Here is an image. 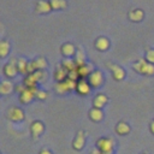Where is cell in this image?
<instances>
[{
  "label": "cell",
  "mask_w": 154,
  "mask_h": 154,
  "mask_svg": "<svg viewBox=\"0 0 154 154\" xmlns=\"http://www.w3.org/2000/svg\"><path fill=\"white\" fill-rule=\"evenodd\" d=\"M61 53L65 55V57H71L73 53H76V48L73 47V45L71 43H64L61 46Z\"/></svg>",
  "instance_id": "7c38bea8"
},
{
  "label": "cell",
  "mask_w": 154,
  "mask_h": 154,
  "mask_svg": "<svg viewBox=\"0 0 154 154\" xmlns=\"http://www.w3.org/2000/svg\"><path fill=\"white\" fill-rule=\"evenodd\" d=\"M146 60L150 64H154V49H148L146 54Z\"/></svg>",
  "instance_id": "83f0119b"
},
{
  "label": "cell",
  "mask_w": 154,
  "mask_h": 154,
  "mask_svg": "<svg viewBox=\"0 0 154 154\" xmlns=\"http://www.w3.org/2000/svg\"><path fill=\"white\" fill-rule=\"evenodd\" d=\"M51 6H52V8H63V7H65L66 6V2L65 1H57V0H53V1H51Z\"/></svg>",
  "instance_id": "4316f807"
},
{
  "label": "cell",
  "mask_w": 154,
  "mask_h": 154,
  "mask_svg": "<svg viewBox=\"0 0 154 154\" xmlns=\"http://www.w3.org/2000/svg\"><path fill=\"white\" fill-rule=\"evenodd\" d=\"M35 96H36V97H38V99H41V100H43V99H46V96H47V93H46L45 90L37 89V91H36Z\"/></svg>",
  "instance_id": "f546056e"
},
{
  "label": "cell",
  "mask_w": 154,
  "mask_h": 154,
  "mask_svg": "<svg viewBox=\"0 0 154 154\" xmlns=\"http://www.w3.org/2000/svg\"><path fill=\"white\" fill-rule=\"evenodd\" d=\"M42 132H43V125H42V123L38 122V120H35L31 124V134L34 135V137H37Z\"/></svg>",
  "instance_id": "8fae6325"
},
{
  "label": "cell",
  "mask_w": 154,
  "mask_h": 154,
  "mask_svg": "<svg viewBox=\"0 0 154 154\" xmlns=\"http://www.w3.org/2000/svg\"><path fill=\"white\" fill-rule=\"evenodd\" d=\"M129 18H130L131 20L140 22V20L143 18V12H142L141 10H138V8H136V10H131V11L129 12Z\"/></svg>",
  "instance_id": "9a60e30c"
},
{
  "label": "cell",
  "mask_w": 154,
  "mask_h": 154,
  "mask_svg": "<svg viewBox=\"0 0 154 154\" xmlns=\"http://www.w3.org/2000/svg\"><path fill=\"white\" fill-rule=\"evenodd\" d=\"M84 58H85V57H84V52H83L81 48H78V49L76 51V58H75V61H76L77 67L85 64V59H84Z\"/></svg>",
  "instance_id": "2e32d148"
},
{
  "label": "cell",
  "mask_w": 154,
  "mask_h": 154,
  "mask_svg": "<svg viewBox=\"0 0 154 154\" xmlns=\"http://www.w3.org/2000/svg\"><path fill=\"white\" fill-rule=\"evenodd\" d=\"M14 64H16V61L12 60L11 63H8V64L5 65V67H4V73H5L7 77H14V76L17 75L18 69H17V65H14Z\"/></svg>",
  "instance_id": "8992f818"
},
{
  "label": "cell",
  "mask_w": 154,
  "mask_h": 154,
  "mask_svg": "<svg viewBox=\"0 0 154 154\" xmlns=\"http://www.w3.org/2000/svg\"><path fill=\"white\" fill-rule=\"evenodd\" d=\"M17 69H18V71L20 73L28 72V61L25 59H23V58H19L17 60Z\"/></svg>",
  "instance_id": "7402d4cb"
},
{
  "label": "cell",
  "mask_w": 154,
  "mask_h": 154,
  "mask_svg": "<svg viewBox=\"0 0 154 154\" xmlns=\"http://www.w3.org/2000/svg\"><path fill=\"white\" fill-rule=\"evenodd\" d=\"M52 8L51 2L48 1H38L36 4V11L37 12H48Z\"/></svg>",
  "instance_id": "d6986e66"
},
{
  "label": "cell",
  "mask_w": 154,
  "mask_h": 154,
  "mask_svg": "<svg viewBox=\"0 0 154 154\" xmlns=\"http://www.w3.org/2000/svg\"><path fill=\"white\" fill-rule=\"evenodd\" d=\"M67 73L69 71L63 66V65H58L57 69H55V72H54V78L58 81V82H64L67 77Z\"/></svg>",
  "instance_id": "5b68a950"
},
{
  "label": "cell",
  "mask_w": 154,
  "mask_h": 154,
  "mask_svg": "<svg viewBox=\"0 0 154 154\" xmlns=\"http://www.w3.org/2000/svg\"><path fill=\"white\" fill-rule=\"evenodd\" d=\"M31 63H32V65H34V67H35L36 71L37 70H43L46 67V60L43 58H37V59L32 60Z\"/></svg>",
  "instance_id": "cb8c5ba5"
},
{
  "label": "cell",
  "mask_w": 154,
  "mask_h": 154,
  "mask_svg": "<svg viewBox=\"0 0 154 154\" xmlns=\"http://www.w3.org/2000/svg\"><path fill=\"white\" fill-rule=\"evenodd\" d=\"M84 138H85V136H84V132L81 130V131H78L77 132V136L75 137V140H73V148L75 149H82L83 148V146H84Z\"/></svg>",
  "instance_id": "ba28073f"
},
{
  "label": "cell",
  "mask_w": 154,
  "mask_h": 154,
  "mask_svg": "<svg viewBox=\"0 0 154 154\" xmlns=\"http://www.w3.org/2000/svg\"><path fill=\"white\" fill-rule=\"evenodd\" d=\"M147 66H148V61L146 59H140L137 63L134 64V69L141 73H146V70H147Z\"/></svg>",
  "instance_id": "4fadbf2b"
},
{
  "label": "cell",
  "mask_w": 154,
  "mask_h": 154,
  "mask_svg": "<svg viewBox=\"0 0 154 154\" xmlns=\"http://www.w3.org/2000/svg\"><path fill=\"white\" fill-rule=\"evenodd\" d=\"M106 102H107V97H106L103 94H99V95H96V97H95L94 101H93L95 108H101Z\"/></svg>",
  "instance_id": "5bb4252c"
},
{
  "label": "cell",
  "mask_w": 154,
  "mask_h": 154,
  "mask_svg": "<svg viewBox=\"0 0 154 154\" xmlns=\"http://www.w3.org/2000/svg\"><path fill=\"white\" fill-rule=\"evenodd\" d=\"M78 77H79V75H78V72H77V69L71 70V71H69V73H67V78H69V79L77 81V78H78Z\"/></svg>",
  "instance_id": "f1b7e54d"
},
{
  "label": "cell",
  "mask_w": 154,
  "mask_h": 154,
  "mask_svg": "<svg viewBox=\"0 0 154 154\" xmlns=\"http://www.w3.org/2000/svg\"><path fill=\"white\" fill-rule=\"evenodd\" d=\"M40 154H52V153H51L48 149H46V148H45V149H42V150L40 152Z\"/></svg>",
  "instance_id": "1f68e13d"
},
{
  "label": "cell",
  "mask_w": 154,
  "mask_h": 154,
  "mask_svg": "<svg viewBox=\"0 0 154 154\" xmlns=\"http://www.w3.org/2000/svg\"><path fill=\"white\" fill-rule=\"evenodd\" d=\"M154 73V66L153 64L148 63V66H147V70H146V75H153Z\"/></svg>",
  "instance_id": "4dcf8cb0"
},
{
  "label": "cell",
  "mask_w": 154,
  "mask_h": 154,
  "mask_svg": "<svg viewBox=\"0 0 154 154\" xmlns=\"http://www.w3.org/2000/svg\"><path fill=\"white\" fill-rule=\"evenodd\" d=\"M116 131H117L119 135H125V134H128V132L130 131V128H129V125H128L126 123L120 122V123H118V125L116 126Z\"/></svg>",
  "instance_id": "603a6c76"
},
{
  "label": "cell",
  "mask_w": 154,
  "mask_h": 154,
  "mask_svg": "<svg viewBox=\"0 0 154 154\" xmlns=\"http://www.w3.org/2000/svg\"><path fill=\"white\" fill-rule=\"evenodd\" d=\"M150 131H152V132L154 134V120H153V122L150 123Z\"/></svg>",
  "instance_id": "d6a6232c"
},
{
  "label": "cell",
  "mask_w": 154,
  "mask_h": 154,
  "mask_svg": "<svg viewBox=\"0 0 154 154\" xmlns=\"http://www.w3.org/2000/svg\"><path fill=\"white\" fill-rule=\"evenodd\" d=\"M77 90L81 94H88L90 91V84L85 78H81L77 82Z\"/></svg>",
  "instance_id": "52a82bcc"
},
{
  "label": "cell",
  "mask_w": 154,
  "mask_h": 154,
  "mask_svg": "<svg viewBox=\"0 0 154 154\" xmlns=\"http://www.w3.org/2000/svg\"><path fill=\"white\" fill-rule=\"evenodd\" d=\"M10 51V43L5 40H2L0 42V55L1 57H5L7 54V52Z\"/></svg>",
  "instance_id": "d4e9b609"
},
{
  "label": "cell",
  "mask_w": 154,
  "mask_h": 154,
  "mask_svg": "<svg viewBox=\"0 0 154 154\" xmlns=\"http://www.w3.org/2000/svg\"><path fill=\"white\" fill-rule=\"evenodd\" d=\"M102 112H101V109L100 108H91L90 111H89V117H90V119H93V120H95V122H99V120H101L102 119Z\"/></svg>",
  "instance_id": "ac0fdd59"
},
{
  "label": "cell",
  "mask_w": 154,
  "mask_h": 154,
  "mask_svg": "<svg viewBox=\"0 0 154 154\" xmlns=\"http://www.w3.org/2000/svg\"><path fill=\"white\" fill-rule=\"evenodd\" d=\"M7 116H8V118H10L11 120H14V122L22 120V119L24 118L23 111H22L20 108H18V107H12V108H10L8 112H7Z\"/></svg>",
  "instance_id": "3957f363"
},
{
  "label": "cell",
  "mask_w": 154,
  "mask_h": 154,
  "mask_svg": "<svg viewBox=\"0 0 154 154\" xmlns=\"http://www.w3.org/2000/svg\"><path fill=\"white\" fill-rule=\"evenodd\" d=\"M77 72H78V75H79L81 78H84V77H87V76L89 77V75L93 72V71H91V65L85 63L84 65L77 67Z\"/></svg>",
  "instance_id": "9c48e42d"
},
{
  "label": "cell",
  "mask_w": 154,
  "mask_h": 154,
  "mask_svg": "<svg viewBox=\"0 0 154 154\" xmlns=\"http://www.w3.org/2000/svg\"><path fill=\"white\" fill-rule=\"evenodd\" d=\"M61 65L67 70V71H71V70H75L77 69V65H76V61L75 59H71V58H65L61 63Z\"/></svg>",
  "instance_id": "e0dca14e"
},
{
  "label": "cell",
  "mask_w": 154,
  "mask_h": 154,
  "mask_svg": "<svg viewBox=\"0 0 154 154\" xmlns=\"http://www.w3.org/2000/svg\"><path fill=\"white\" fill-rule=\"evenodd\" d=\"M95 46H96L97 49H100V51H105V49L108 48L109 42H108V40L105 38V37H99V38L96 40V42H95Z\"/></svg>",
  "instance_id": "ffe728a7"
},
{
  "label": "cell",
  "mask_w": 154,
  "mask_h": 154,
  "mask_svg": "<svg viewBox=\"0 0 154 154\" xmlns=\"http://www.w3.org/2000/svg\"><path fill=\"white\" fill-rule=\"evenodd\" d=\"M109 69L112 70V73H113V77H114V79H118V81H120V79H123V77H124V70L120 67V66H118V65H111L109 64Z\"/></svg>",
  "instance_id": "30bf717a"
},
{
  "label": "cell",
  "mask_w": 154,
  "mask_h": 154,
  "mask_svg": "<svg viewBox=\"0 0 154 154\" xmlns=\"http://www.w3.org/2000/svg\"><path fill=\"white\" fill-rule=\"evenodd\" d=\"M88 82H89L90 87L99 88V87L102 84V82H103V77H102L101 71H99V70L93 71V72L89 75V77H88Z\"/></svg>",
  "instance_id": "7a4b0ae2"
},
{
  "label": "cell",
  "mask_w": 154,
  "mask_h": 154,
  "mask_svg": "<svg viewBox=\"0 0 154 154\" xmlns=\"http://www.w3.org/2000/svg\"><path fill=\"white\" fill-rule=\"evenodd\" d=\"M96 144H97L99 150L102 154H111L112 153V149H113V140L112 138H105V137H102V138L97 140Z\"/></svg>",
  "instance_id": "6da1fadb"
},
{
  "label": "cell",
  "mask_w": 154,
  "mask_h": 154,
  "mask_svg": "<svg viewBox=\"0 0 154 154\" xmlns=\"http://www.w3.org/2000/svg\"><path fill=\"white\" fill-rule=\"evenodd\" d=\"M13 88V84L10 82V81H2L1 84H0V93L1 94H8Z\"/></svg>",
  "instance_id": "44dd1931"
},
{
  "label": "cell",
  "mask_w": 154,
  "mask_h": 154,
  "mask_svg": "<svg viewBox=\"0 0 154 154\" xmlns=\"http://www.w3.org/2000/svg\"><path fill=\"white\" fill-rule=\"evenodd\" d=\"M36 91H37V89H36V88L26 89L25 91H23V93L19 95V100H20V102H23V103H28L29 101H31V100H32V97L35 96Z\"/></svg>",
  "instance_id": "277c9868"
},
{
  "label": "cell",
  "mask_w": 154,
  "mask_h": 154,
  "mask_svg": "<svg viewBox=\"0 0 154 154\" xmlns=\"http://www.w3.org/2000/svg\"><path fill=\"white\" fill-rule=\"evenodd\" d=\"M55 90H57L58 93H60V94H64V93H66V91L70 90V89H69L66 82L64 81V82H58V83L55 84Z\"/></svg>",
  "instance_id": "484cf974"
}]
</instances>
